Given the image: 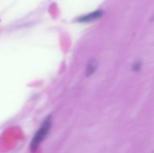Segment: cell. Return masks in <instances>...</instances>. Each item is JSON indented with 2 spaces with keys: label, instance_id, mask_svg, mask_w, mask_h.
Masks as SVG:
<instances>
[{
  "label": "cell",
  "instance_id": "6da1fadb",
  "mask_svg": "<svg viewBox=\"0 0 154 153\" xmlns=\"http://www.w3.org/2000/svg\"><path fill=\"white\" fill-rule=\"evenodd\" d=\"M51 116H48L42 122V125L38 130L36 131L35 134L33 136L32 140L30 143V149L32 152H35L38 148L39 145L42 143V141L45 140L48 134L49 133L51 127Z\"/></svg>",
  "mask_w": 154,
  "mask_h": 153
},
{
  "label": "cell",
  "instance_id": "7a4b0ae2",
  "mask_svg": "<svg viewBox=\"0 0 154 153\" xmlns=\"http://www.w3.org/2000/svg\"><path fill=\"white\" fill-rule=\"evenodd\" d=\"M103 15V12L102 10H96L94 12H92V13L88 14L87 15H84V16H80L78 19V21L80 22H92L93 20H96L99 19L101 16Z\"/></svg>",
  "mask_w": 154,
  "mask_h": 153
},
{
  "label": "cell",
  "instance_id": "3957f363",
  "mask_svg": "<svg viewBox=\"0 0 154 153\" xmlns=\"http://www.w3.org/2000/svg\"><path fill=\"white\" fill-rule=\"evenodd\" d=\"M96 68H97V62H96V60L90 61V62L87 64V69H86V75H87V76H90V75L93 74L96 71Z\"/></svg>",
  "mask_w": 154,
  "mask_h": 153
}]
</instances>
